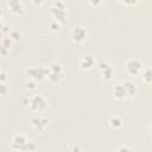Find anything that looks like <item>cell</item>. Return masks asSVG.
Wrapping results in <instances>:
<instances>
[{"label": "cell", "instance_id": "obj_1", "mask_svg": "<svg viewBox=\"0 0 152 152\" xmlns=\"http://www.w3.org/2000/svg\"><path fill=\"white\" fill-rule=\"evenodd\" d=\"M50 15L53 18V20L61 23V24H65L66 23V5L63 1H55L52 2V5L50 6Z\"/></svg>", "mask_w": 152, "mask_h": 152}, {"label": "cell", "instance_id": "obj_2", "mask_svg": "<svg viewBox=\"0 0 152 152\" xmlns=\"http://www.w3.org/2000/svg\"><path fill=\"white\" fill-rule=\"evenodd\" d=\"M25 74L28 76L30 80H33L36 82L43 81L45 77H48L49 74V66L44 65H32L25 69Z\"/></svg>", "mask_w": 152, "mask_h": 152}, {"label": "cell", "instance_id": "obj_3", "mask_svg": "<svg viewBox=\"0 0 152 152\" xmlns=\"http://www.w3.org/2000/svg\"><path fill=\"white\" fill-rule=\"evenodd\" d=\"M64 75H65V71H64V68H63V65L61 63L53 62V63H51L49 65L48 78H49L50 82L58 83L64 78Z\"/></svg>", "mask_w": 152, "mask_h": 152}, {"label": "cell", "instance_id": "obj_4", "mask_svg": "<svg viewBox=\"0 0 152 152\" xmlns=\"http://www.w3.org/2000/svg\"><path fill=\"white\" fill-rule=\"evenodd\" d=\"M27 104H28L30 110L34 113H42L48 108V101L42 95H33L28 97Z\"/></svg>", "mask_w": 152, "mask_h": 152}, {"label": "cell", "instance_id": "obj_5", "mask_svg": "<svg viewBox=\"0 0 152 152\" xmlns=\"http://www.w3.org/2000/svg\"><path fill=\"white\" fill-rule=\"evenodd\" d=\"M88 37V32L86 30V27H83L82 25H75L72 28H71V32H70V38L74 43L76 44H81L83 43Z\"/></svg>", "mask_w": 152, "mask_h": 152}, {"label": "cell", "instance_id": "obj_6", "mask_svg": "<svg viewBox=\"0 0 152 152\" xmlns=\"http://www.w3.org/2000/svg\"><path fill=\"white\" fill-rule=\"evenodd\" d=\"M97 70L100 72V75L106 80V81H110L113 78V66L110 65V63H108L107 61H101L97 63Z\"/></svg>", "mask_w": 152, "mask_h": 152}, {"label": "cell", "instance_id": "obj_7", "mask_svg": "<svg viewBox=\"0 0 152 152\" xmlns=\"http://www.w3.org/2000/svg\"><path fill=\"white\" fill-rule=\"evenodd\" d=\"M125 66H126V70H127V72H128L129 75H138V74H140L141 70L144 69L141 61H140V59H137V58H131V59H128V61L126 62Z\"/></svg>", "mask_w": 152, "mask_h": 152}, {"label": "cell", "instance_id": "obj_8", "mask_svg": "<svg viewBox=\"0 0 152 152\" xmlns=\"http://www.w3.org/2000/svg\"><path fill=\"white\" fill-rule=\"evenodd\" d=\"M28 141H30V140L27 139L26 135L18 133V134L13 135L12 142H11V147H12L13 150H15V151H24V148H25V146H26V144H27Z\"/></svg>", "mask_w": 152, "mask_h": 152}, {"label": "cell", "instance_id": "obj_9", "mask_svg": "<svg viewBox=\"0 0 152 152\" xmlns=\"http://www.w3.org/2000/svg\"><path fill=\"white\" fill-rule=\"evenodd\" d=\"M95 57L90 53H84L81 56L80 61H78V66L82 70H90L95 66Z\"/></svg>", "mask_w": 152, "mask_h": 152}, {"label": "cell", "instance_id": "obj_10", "mask_svg": "<svg viewBox=\"0 0 152 152\" xmlns=\"http://www.w3.org/2000/svg\"><path fill=\"white\" fill-rule=\"evenodd\" d=\"M7 7L10 12L15 15H20L25 12L24 4L21 2V0H7Z\"/></svg>", "mask_w": 152, "mask_h": 152}, {"label": "cell", "instance_id": "obj_11", "mask_svg": "<svg viewBox=\"0 0 152 152\" xmlns=\"http://www.w3.org/2000/svg\"><path fill=\"white\" fill-rule=\"evenodd\" d=\"M30 124H31V126H32L36 131L40 132V131H44V129H45V127H46L48 124H49V120H48L46 118L42 116V115H37V116H33V118L31 119Z\"/></svg>", "mask_w": 152, "mask_h": 152}, {"label": "cell", "instance_id": "obj_12", "mask_svg": "<svg viewBox=\"0 0 152 152\" xmlns=\"http://www.w3.org/2000/svg\"><path fill=\"white\" fill-rule=\"evenodd\" d=\"M113 96L116 100H120V101L127 99V93H126V89H125V87H124L122 83H118L113 88Z\"/></svg>", "mask_w": 152, "mask_h": 152}, {"label": "cell", "instance_id": "obj_13", "mask_svg": "<svg viewBox=\"0 0 152 152\" xmlns=\"http://www.w3.org/2000/svg\"><path fill=\"white\" fill-rule=\"evenodd\" d=\"M125 89H126V93H127V99H132L135 94H137V86L135 83H133L132 81H125L122 82Z\"/></svg>", "mask_w": 152, "mask_h": 152}, {"label": "cell", "instance_id": "obj_14", "mask_svg": "<svg viewBox=\"0 0 152 152\" xmlns=\"http://www.w3.org/2000/svg\"><path fill=\"white\" fill-rule=\"evenodd\" d=\"M108 124H109V127L112 129H115V131L116 129H120L122 127V120L119 116H116V115L110 116L109 120H108Z\"/></svg>", "mask_w": 152, "mask_h": 152}, {"label": "cell", "instance_id": "obj_15", "mask_svg": "<svg viewBox=\"0 0 152 152\" xmlns=\"http://www.w3.org/2000/svg\"><path fill=\"white\" fill-rule=\"evenodd\" d=\"M140 74L146 83H152V68H144Z\"/></svg>", "mask_w": 152, "mask_h": 152}, {"label": "cell", "instance_id": "obj_16", "mask_svg": "<svg viewBox=\"0 0 152 152\" xmlns=\"http://www.w3.org/2000/svg\"><path fill=\"white\" fill-rule=\"evenodd\" d=\"M10 38L13 42H19L23 38V34H21V32L19 30H11L10 31Z\"/></svg>", "mask_w": 152, "mask_h": 152}, {"label": "cell", "instance_id": "obj_17", "mask_svg": "<svg viewBox=\"0 0 152 152\" xmlns=\"http://www.w3.org/2000/svg\"><path fill=\"white\" fill-rule=\"evenodd\" d=\"M61 26H62V24L58 23V21H56V20H52V21L49 24V28H50V31H52V32H58V31L61 30Z\"/></svg>", "mask_w": 152, "mask_h": 152}, {"label": "cell", "instance_id": "obj_18", "mask_svg": "<svg viewBox=\"0 0 152 152\" xmlns=\"http://www.w3.org/2000/svg\"><path fill=\"white\" fill-rule=\"evenodd\" d=\"M37 148V145L33 142V141H28L24 148V151H34Z\"/></svg>", "mask_w": 152, "mask_h": 152}, {"label": "cell", "instance_id": "obj_19", "mask_svg": "<svg viewBox=\"0 0 152 152\" xmlns=\"http://www.w3.org/2000/svg\"><path fill=\"white\" fill-rule=\"evenodd\" d=\"M12 39L8 37V38H2V40H1V45H4V46H6V48H11V45H12Z\"/></svg>", "mask_w": 152, "mask_h": 152}, {"label": "cell", "instance_id": "obj_20", "mask_svg": "<svg viewBox=\"0 0 152 152\" xmlns=\"http://www.w3.org/2000/svg\"><path fill=\"white\" fill-rule=\"evenodd\" d=\"M119 1L122 2V4L126 5V6H135L139 0H119Z\"/></svg>", "mask_w": 152, "mask_h": 152}, {"label": "cell", "instance_id": "obj_21", "mask_svg": "<svg viewBox=\"0 0 152 152\" xmlns=\"http://www.w3.org/2000/svg\"><path fill=\"white\" fill-rule=\"evenodd\" d=\"M88 4L91 6V7H97L102 4V0H88Z\"/></svg>", "mask_w": 152, "mask_h": 152}, {"label": "cell", "instance_id": "obj_22", "mask_svg": "<svg viewBox=\"0 0 152 152\" xmlns=\"http://www.w3.org/2000/svg\"><path fill=\"white\" fill-rule=\"evenodd\" d=\"M8 52H10V49H8V48H6V46H4V45L0 46V53H1L2 57H6Z\"/></svg>", "mask_w": 152, "mask_h": 152}, {"label": "cell", "instance_id": "obj_23", "mask_svg": "<svg viewBox=\"0 0 152 152\" xmlns=\"http://www.w3.org/2000/svg\"><path fill=\"white\" fill-rule=\"evenodd\" d=\"M7 90H8V88H7L6 83H1V84H0V93H1V95H2V96H4V95H6Z\"/></svg>", "mask_w": 152, "mask_h": 152}, {"label": "cell", "instance_id": "obj_24", "mask_svg": "<svg viewBox=\"0 0 152 152\" xmlns=\"http://www.w3.org/2000/svg\"><path fill=\"white\" fill-rule=\"evenodd\" d=\"M6 76H7L6 72H5L4 70H1V71H0V82H1V83H6V80H7Z\"/></svg>", "mask_w": 152, "mask_h": 152}, {"label": "cell", "instance_id": "obj_25", "mask_svg": "<svg viewBox=\"0 0 152 152\" xmlns=\"http://www.w3.org/2000/svg\"><path fill=\"white\" fill-rule=\"evenodd\" d=\"M27 88H30V89H36V81L31 80L30 82H27Z\"/></svg>", "mask_w": 152, "mask_h": 152}, {"label": "cell", "instance_id": "obj_26", "mask_svg": "<svg viewBox=\"0 0 152 152\" xmlns=\"http://www.w3.org/2000/svg\"><path fill=\"white\" fill-rule=\"evenodd\" d=\"M31 1H32L34 5H42V4H43L45 0H31Z\"/></svg>", "mask_w": 152, "mask_h": 152}, {"label": "cell", "instance_id": "obj_27", "mask_svg": "<svg viewBox=\"0 0 152 152\" xmlns=\"http://www.w3.org/2000/svg\"><path fill=\"white\" fill-rule=\"evenodd\" d=\"M116 150H118V151H129L131 148H129V147H125V146H121V147H118Z\"/></svg>", "mask_w": 152, "mask_h": 152}, {"label": "cell", "instance_id": "obj_28", "mask_svg": "<svg viewBox=\"0 0 152 152\" xmlns=\"http://www.w3.org/2000/svg\"><path fill=\"white\" fill-rule=\"evenodd\" d=\"M1 31H2V33H5V32H7V26H6L5 24H2V30H1Z\"/></svg>", "mask_w": 152, "mask_h": 152}, {"label": "cell", "instance_id": "obj_29", "mask_svg": "<svg viewBox=\"0 0 152 152\" xmlns=\"http://www.w3.org/2000/svg\"><path fill=\"white\" fill-rule=\"evenodd\" d=\"M151 135H152V126H151Z\"/></svg>", "mask_w": 152, "mask_h": 152}]
</instances>
